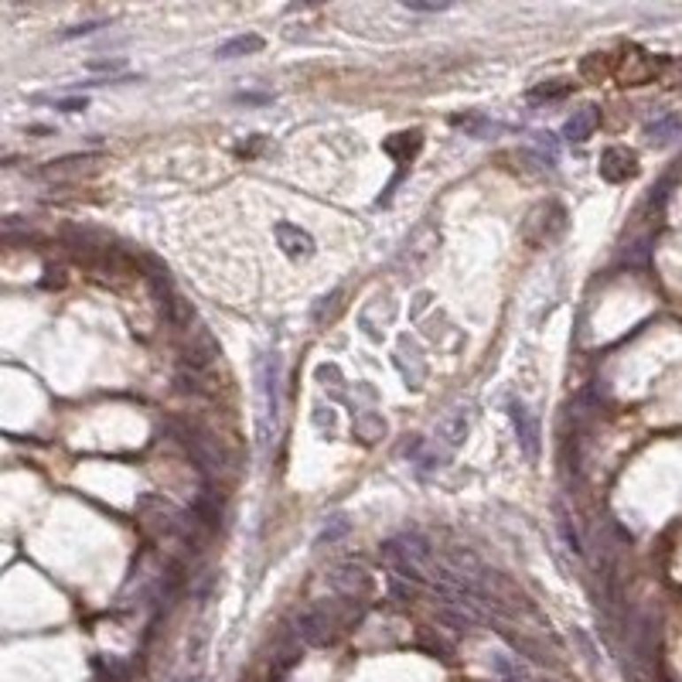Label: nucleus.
I'll return each instance as SVG.
<instances>
[{
    "label": "nucleus",
    "instance_id": "nucleus-1",
    "mask_svg": "<svg viewBox=\"0 0 682 682\" xmlns=\"http://www.w3.org/2000/svg\"><path fill=\"white\" fill-rule=\"evenodd\" d=\"M257 444L266 454L273 437H277V424H280V358L277 355H259L257 358Z\"/></svg>",
    "mask_w": 682,
    "mask_h": 682
},
{
    "label": "nucleus",
    "instance_id": "nucleus-2",
    "mask_svg": "<svg viewBox=\"0 0 682 682\" xmlns=\"http://www.w3.org/2000/svg\"><path fill=\"white\" fill-rule=\"evenodd\" d=\"M174 433H178V441L185 444V450L195 457V464H198L202 471H218L222 468V450H218V444H215L205 430L174 424Z\"/></svg>",
    "mask_w": 682,
    "mask_h": 682
},
{
    "label": "nucleus",
    "instance_id": "nucleus-3",
    "mask_svg": "<svg viewBox=\"0 0 682 682\" xmlns=\"http://www.w3.org/2000/svg\"><path fill=\"white\" fill-rule=\"evenodd\" d=\"M437 621L450 632L468 635L485 625V614H481V604H474V601H437Z\"/></svg>",
    "mask_w": 682,
    "mask_h": 682
},
{
    "label": "nucleus",
    "instance_id": "nucleus-4",
    "mask_svg": "<svg viewBox=\"0 0 682 682\" xmlns=\"http://www.w3.org/2000/svg\"><path fill=\"white\" fill-rule=\"evenodd\" d=\"M325 584H328V590L338 594V597H362V594L369 590V573L358 563H338L328 577H325Z\"/></svg>",
    "mask_w": 682,
    "mask_h": 682
},
{
    "label": "nucleus",
    "instance_id": "nucleus-5",
    "mask_svg": "<svg viewBox=\"0 0 682 682\" xmlns=\"http://www.w3.org/2000/svg\"><path fill=\"white\" fill-rule=\"evenodd\" d=\"M509 413H512V424H516V437L522 454H525L529 461H536V457H540V424H536L533 410H529L525 402H512Z\"/></svg>",
    "mask_w": 682,
    "mask_h": 682
},
{
    "label": "nucleus",
    "instance_id": "nucleus-6",
    "mask_svg": "<svg viewBox=\"0 0 682 682\" xmlns=\"http://www.w3.org/2000/svg\"><path fill=\"white\" fill-rule=\"evenodd\" d=\"M638 174V154L628 150V147H608L604 157H601V178L611 181V185H621L628 178Z\"/></svg>",
    "mask_w": 682,
    "mask_h": 682
},
{
    "label": "nucleus",
    "instance_id": "nucleus-7",
    "mask_svg": "<svg viewBox=\"0 0 682 682\" xmlns=\"http://www.w3.org/2000/svg\"><path fill=\"white\" fill-rule=\"evenodd\" d=\"M468 426H471L468 406H450L448 413L437 420V441H441L448 450L461 448L464 437H468Z\"/></svg>",
    "mask_w": 682,
    "mask_h": 682
},
{
    "label": "nucleus",
    "instance_id": "nucleus-8",
    "mask_svg": "<svg viewBox=\"0 0 682 682\" xmlns=\"http://www.w3.org/2000/svg\"><path fill=\"white\" fill-rule=\"evenodd\" d=\"M273 235H277V246H280L290 259L314 257V239H310V233L301 229V226H294V222H277V226H273Z\"/></svg>",
    "mask_w": 682,
    "mask_h": 682
},
{
    "label": "nucleus",
    "instance_id": "nucleus-9",
    "mask_svg": "<svg viewBox=\"0 0 682 682\" xmlns=\"http://www.w3.org/2000/svg\"><path fill=\"white\" fill-rule=\"evenodd\" d=\"M294 635L301 638L304 645H325L331 635V617L321 611V608H307V611L297 614Z\"/></svg>",
    "mask_w": 682,
    "mask_h": 682
},
{
    "label": "nucleus",
    "instance_id": "nucleus-10",
    "mask_svg": "<svg viewBox=\"0 0 682 682\" xmlns=\"http://www.w3.org/2000/svg\"><path fill=\"white\" fill-rule=\"evenodd\" d=\"M352 433L362 441V444H379L386 433H389V424H386V417L376 413V410H358L352 417Z\"/></svg>",
    "mask_w": 682,
    "mask_h": 682
},
{
    "label": "nucleus",
    "instance_id": "nucleus-11",
    "mask_svg": "<svg viewBox=\"0 0 682 682\" xmlns=\"http://www.w3.org/2000/svg\"><path fill=\"white\" fill-rule=\"evenodd\" d=\"M597 106H580V110H573V117L563 123V141L570 143H584L597 130Z\"/></svg>",
    "mask_w": 682,
    "mask_h": 682
},
{
    "label": "nucleus",
    "instance_id": "nucleus-12",
    "mask_svg": "<svg viewBox=\"0 0 682 682\" xmlns=\"http://www.w3.org/2000/svg\"><path fill=\"white\" fill-rule=\"evenodd\" d=\"M645 137H648L652 143H672L676 137H682V119L672 117V113L652 119V123L645 126Z\"/></svg>",
    "mask_w": 682,
    "mask_h": 682
},
{
    "label": "nucleus",
    "instance_id": "nucleus-13",
    "mask_svg": "<svg viewBox=\"0 0 682 682\" xmlns=\"http://www.w3.org/2000/svg\"><path fill=\"white\" fill-rule=\"evenodd\" d=\"M259 48H263V38L259 34H239L233 42H226V45H218L215 51V58H242V55H257Z\"/></svg>",
    "mask_w": 682,
    "mask_h": 682
},
{
    "label": "nucleus",
    "instance_id": "nucleus-14",
    "mask_svg": "<svg viewBox=\"0 0 682 682\" xmlns=\"http://www.w3.org/2000/svg\"><path fill=\"white\" fill-rule=\"evenodd\" d=\"M314 379H318L325 389H331L334 400H345V376H341V369H338L334 362H321V365L314 369Z\"/></svg>",
    "mask_w": 682,
    "mask_h": 682
},
{
    "label": "nucleus",
    "instance_id": "nucleus-15",
    "mask_svg": "<svg viewBox=\"0 0 682 682\" xmlns=\"http://www.w3.org/2000/svg\"><path fill=\"white\" fill-rule=\"evenodd\" d=\"M352 525H349V518H341V516H334V518H328V525L318 533V546H331V542H338L345 533H349Z\"/></svg>",
    "mask_w": 682,
    "mask_h": 682
},
{
    "label": "nucleus",
    "instance_id": "nucleus-16",
    "mask_svg": "<svg viewBox=\"0 0 682 682\" xmlns=\"http://www.w3.org/2000/svg\"><path fill=\"white\" fill-rule=\"evenodd\" d=\"M341 294H345V290L338 287V290H331V294H325V297H321V304L314 307V321H318V325H325V321H331V318H334V310H338V301H341Z\"/></svg>",
    "mask_w": 682,
    "mask_h": 682
},
{
    "label": "nucleus",
    "instance_id": "nucleus-17",
    "mask_svg": "<svg viewBox=\"0 0 682 682\" xmlns=\"http://www.w3.org/2000/svg\"><path fill=\"white\" fill-rule=\"evenodd\" d=\"M556 525H560V536H563L566 549H573V553H584V542H580V536H577V529L570 525V516H566L563 509L556 512Z\"/></svg>",
    "mask_w": 682,
    "mask_h": 682
},
{
    "label": "nucleus",
    "instance_id": "nucleus-18",
    "mask_svg": "<svg viewBox=\"0 0 682 682\" xmlns=\"http://www.w3.org/2000/svg\"><path fill=\"white\" fill-rule=\"evenodd\" d=\"M648 253H652V239L645 235V239H638L635 246L625 253V263H628V266H645V263H648Z\"/></svg>",
    "mask_w": 682,
    "mask_h": 682
},
{
    "label": "nucleus",
    "instance_id": "nucleus-19",
    "mask_svg": "<svg viewBox=\"0 0 682 682\" xmlns=\"http://www.w3.org/2000/svg\"><path fill=\"white\" fill-rule=\"evenodd\" d=\"M450 123H454V126H464V130H471L474 137H485L488 130H494V123H488L485 117H454Z\"/></svg>",
    "mask_w": 682,
    "mask_h": 682
},
{
    "label": "nucleus",
    "instance_id": "nucleus-20",
    "mask_svg": "<svg viewBox=\"0 0 682 682\" xmlns=\"http://www.w3.org/2000/svg\"><path fill=\"white\" fill-rule=\"evenodd\" d=\"M402 7H406V11H417V14H441V11H448L450 4L448 0H437V4H433V0H406Z\"/></svg>",
    "mask_w": 682,
    "mask_h": 682
},
{
    "label": "nucleus",
    "instance_id": "nucleus-21",
    "mask_svg": "<svg viewBox=\"0 0 682 682\" xmlns=\"http://www.w3.org/2000/svg\"><path fill=\"white\" fill-rule=\"evenodd\" d=\"M389 590H393V597H396V601H413L417 584H410V580H402V577H396V573H389Z\"/></svg>",
    "mask_w": 682,
    "mask_h": 682
},
{
    "label": "nucleus",
    "instance_id": "nucleus-22",
    "mask_svg": "<svg viewBox=\"0 0 682 682\" xmlns=\"http://www.w3.org/2000/svg\"><path fill=\"white\" fill-rule=\"evenodd\" d=\"M86 69L89 72H123L126 69V62H123V58H93V62H86Z\"/></svg>",
    "mask_w": 682,
    "mask_h": 682
},
{
    "label": "nucleus",
    "instance_id": "nucleus-23",
    "mask_svg": "<svg viewBox=\"0 0 682 682\" xmlns=\"http://www.w3.org/2000/svg\"><path fill=\"white\" fill-rule=\"evenodd\" d=\"M99 27H103V21L75 24V27H69V31H62V38H82V34H93V31H99Z\"/></svg>",
    "mask_w": 682,
    "mask_h": 682
},
{
    "label": "nucleus",
    "instance_id": "nucleus-24",
    "mask_svg": "<svg viewBox=\"0 0 682 682\" xmlns=\"http://www.w3.org/2000/svg\"><path fill=\"white\" fill-rule=\"evenodd\" d=\"M570 93V86H540V89H533L529 99H556V96Z\"/></svg>",
    "mask_w": 682,
    "mask_h": 682
},
{
    "label": "nucleus",
    "instance_id": "nucleus-25",
    "mask_svg": "<svg viewBox=\"0 0 682 682\" xmlns=\"http://www.w3.org/2000/svg\"><path fill=\"white\" fill-rule=\"evenodd\" d=\"M55 106H58V110H65V113H79V110H86V106H89V99H86V96H72V99H58Z\"/></svg>",
    "mask_w": 682,
    "mask_h": 682
},
{
    "label": "nucleus",
    "instance_id": "nucleus-26",
    "mask_svg": "<svg viewBox=\"0 0 682 682\" xmlns=\"http://www.w3.org/2000/svg\"><path fill=\"white\" fill-rule=\"evenodd\" d=\"M314 424L331 433V430H334V410H331V406H318V413H314Z\"/></svg>",
    "mask_w": 682,
    "mask_h": 682
},
{
    "label": "nucleus",
    "instance_id": "nucleus-27",
    "mask_svg": "<svg viewBox=\"0 0 682 682\" xmlns=\"http://www.w3.org/2000/svg\"><path fill=\"white\" fill-rule=\"evenodd\" d=\"M573 638L580 641V648H584V659H587V662H597V652H594V645H590V638L584 635V632H577V628H573Z\"/></svg>",
    "mask_w": 682,
    "mask_h": 682
}]
</instances>
